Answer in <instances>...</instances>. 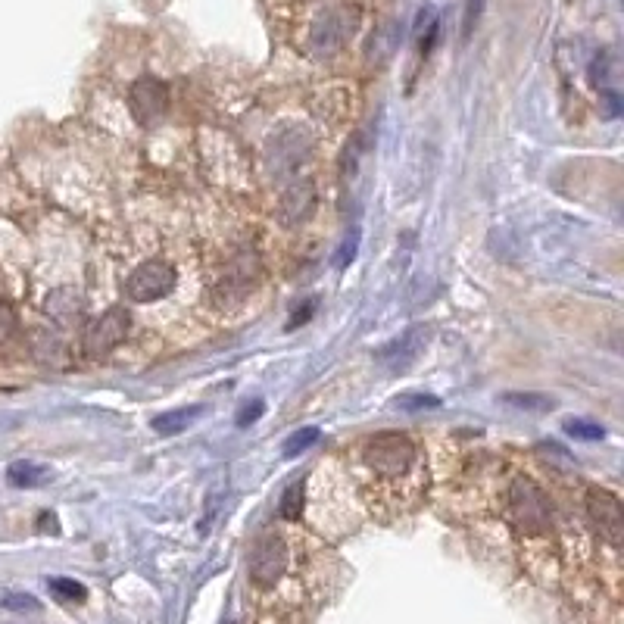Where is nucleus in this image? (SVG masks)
I'll return each mask as SVG.
<instances>
[{
	"label": "nucleus",
	"instance_id": "obj_25",
	"mask_svg": "<svg viewBox=\"0 0 624 624\" xmlns=\"http://www.w3.org/2000/svg\"><path fill=\"white\" fill-rule=\"evenodd\" d=\"M4 609H38V600L29 593H7L4 596Z\"/></svg>",
	"mask_w": 624,
	"mask_h": 624
},
{
	"label": "nucleus",
	"instance_id": "obj_15",
	"mask_svg": "<svg viewBox=\"0 0 624 624\" xmlns=\"http://www.w3.org/2000/svg\"><path fill=\"white\" fill-rule=\"evenodd\" d=\"M344 35H347V22L337 13H331V16L319 19L316 32H312V44L319 47V54H331V50L341 47Z\"/></svg>",
	"mask_w": 624,
	"mask_h": 624
},
{
	"label": "nucleus",
	"instance_id": "obj_19",
	"mask_svg": "<svg viewBox=\"0 0 624 624\" xmlns=\"http://www.w3.org/2000/svg\"><path fill=\"white\" fill-rule=\"evenodd\" d=\"M565 434H571L575 440H603L606 437V428L603 425H596V422H584V419H571L562 425Z\"/></svg>",
	"mask_w": 624,
	"mask_h": 624
},
{
	"label": "nucleus",
	"instance_id": "obj_17",
	"mask_svg": "<svg viewBox=\"0 0 624 624\" xmlns=\"http://www.w3.org/2000/svg\"><path fill=\"white\" fill-rule=\"evenodd\" d=\"M503 403L515 406V409H525V412H546V409H553V400L550 397H540V394H506Z\"/></svg>",
	"mask_w": 624,
	"mask_h": 624
},
{
	"label": "nucleus",
	"instance_id": "obj_3",
	"mask_svg": "<svg viewBox=\"0 0 624 624\" xmlns=\"http://www.w3.org/2000/svg\"><path fill=\"white\" fill-rule=\"evenodd\" d=\"M175 288V269L166 259H147V263L135 266L132 275L125 278V294L135 303H153L166 297Z\"/></svg>",
	"mask_w": 624,
	"mask_h": 624
},
{
	"label": "nucleus",
	"instance_id": "obj_4",
	"mask_svg": "<svg viewBox=\"0 0 624 624\" xmlns=\"http://www.w3.org/2000/svg\"><path fill=\"white\" fill-rule=\"evenodd\" d=\"M288 568V546L278 534H263L250 553V578L259 587H275Z\"/></svg>",
	"mask_w": 624,
	"mask_h": 624
},
{
	"label": "nucleus",
	"instance_id": "obj_10",
	"mask_svg": "<svg viewBox=\"0 0 624 624\" xmlns=\"http://www.w3.org/2000/svg\"><path fill=\"white\" fill-rule=\"evenodd\" d=\"M306 153H309V138L300 132V128H288V132H281L269 147L275 175H284L288 169H294Z\"/></svg>",
	"mask_w": 624,
	"mask_h": 624
},
{
	"label": "nucleus",
	"instance_id": "obj_5",
	"mask_svg": "<svg viewBox=\"0 0 624 624\" xmlns=\"http://www.w3.org/2000/svg\"><path fill=\"white\" fill-rule=\"evenodd\" d=\"M128 110H132L138 125H144V128L156 125L169 110V88L153 75L138 78L132 91H128Z\"/></svg>",
	"mask_w": 624,
	"mask_h": 624
},
{
	"label": "nucleus",
	"instance_id": "obj_11",
	"mask_svg": "<svg viewBox=\"0 0 624 624\" xmlns=\"http://www.w3.org/2000/svg\"><path fill=\"white\" fill-rule=\"evenodd\" d=\"M47 316L63 328H72L85 316V300L78 297V291H72V288H60V291H54L47 297Z\"/></svg>",
	"mask_w": 624,
	"mask_h": 624
},
{
	"label": "nucleus",
	"instance_id": "obj_24",
	"mask_svg": "<svg viewBox=\"0 0 624 624\" xmlns=\"http://www.w3.org/2000/svg\"><path fill=\"white\" fill-rule=\"evenodd\" d=\"M397 406L406 409V412H419V409H437L440 400L437 397H428V394H409V397H400Z\"/></svg>",
	"mask_w": 624,
	"mask_h": 624
},
{
	"label": "nucleus",
	"instance_id": "obj_7",
	"mask_svg": "<svg viewBox=\"0 0 624 624\" xmlns=\"http://www.w3.org/2000/svg\"><path fill=\"white\" fill-rule=\"evenodd\" d=\"M128 334V312L125 309H107L103 316L91 319L85 328V350L91 356H107L116 350Z\"/></svg>",
	"mask_w": 624,
	"mask_h": 624
},
{
	"label": "nucleus",
	"instance_id": "obj_6",
	"mask_svg": "<svg viewBox=\"0 0 624 624\" xmlns=\"http://www.w3.org/2000/svg\"><path fill=\"white\" fill-rule=\"evenodd\" d=\"M587 515L593 528L600 531V537L609 543V546H621L624 540V506L615 493L609 490H590L587 493Z\"/></svg>",
	"mask_w": 624,
	"mask_h": 624
},
{
	"label": "nucleus",
	"instance_id": "obj_23",
	"mask_svg": "<svg viewBox=\"0 0 624 624\" xmlns=\"http://www.w3.org/2000/svg\"><path fill=\"white\" fill-rule=\"evenodd\" d=\"M13 334H16V309L7 300H0V344L10 341Z\"/></svg>",
	"mask_w": 624,
	"mask_h": 624
},
{
	"label": "nucleus",
	"instance_id": "obj_21",
	"mask_svg": "<svg viewBox=\"0 0 624 624\" xmlns=\"http://www.w3.org/2000/svg\"><path fill=\"white\" fill-rule=\"evenodd\" d=\"M50 590H54L60 600H72V603H82L88 590L78 584V581H69V578H50Z\"/></svg>",
	"mask_w": 624,
	"mask_h": 624
},
{
	"label": "nucleus",
	"instance_id": "obj_13",
	"mask_svg": "<svg viewBox=\"0 0 624 624\" xmlns=\"http://www.w3.org/2000/svg\"><path fill=\"white\" fill-rule=\"evenodd\" d=\"M203 415V406H181V409H172V412H163V415H156V419L150 422L156 434H163V437H172V434H181L185 428H191L197 419Z\"/></svg>",
	"mask_w": 624,
	"mask_h": 624
},
{
	"label": "nucleus",
	"instance_id": "obj_16",
	"mask_svg": "<svg viewBox=\"0 0 624 624\" xmlns=\"http://www.w3.org/2000/svg\"><path fill=\"white\" fill-rule=\"evenodd\" d=\"M319 437H322V431H319L316 425H309V428H300V431H294L288 440H284V456H288V459H297L300 453H306L312 444H316Z\"/></svg>",
	"mask_w": 624,
	"mask_h": 624
},
{
	"label": "nucleus",
	"instance_id": "obj_9",
	"mask_svg": "<svg viewBox=\"0 0 624 624\" xmlns=\"http://www.w3.org/2000/svg\"><path fill=\"white\" fill-rule=\"evenodd\" d=\"M425 344H428V328L415 325V328H409L406 334H400L397 341H390L387 347H381V350H378V359L384 362V366H390V369H397V372H400V369L412 366V362L422 356Z\"/></svg>",
	"mask_w": 624,
	"mask_h": 624
},
{
	"label": "nucleus",
	"instance_id": "obj_18",
	"mask_svg": "<svg viewBox=\"0 0 624 624\" xmlns=\"http://www.w3.org/2000/svg\"><path fill=\"white\" fill-rule=\"evenodd\" d=\"M303 503H306L303 484H291L288 490H284V497H281V515L294 522V518H300V512H303Z\"/></svg>",
	"mask_w": 624,
	"mask_h": 624
},
{
	"label": "nucleus",
	"instance_id": "obj_1",
	"mask_svg": "<svg viewBox=\"0 0 624 624\" xmlns=\"http://www.w3.org/2000/svg\"><path fill=\"white\" fill-rule=\"evenodd\" d=\"M419 450L400 431H381L362 444V465L378 478H403L412 472Z\"/></svg>",
	"mask_w": 624,
	"mask_h": 624
},
{
	"label": "nucleus",
	"instance_id": "obj_26",
	"mask_svg": "<svg viewBox=\"0 0 624 624\" xmlns=\"http://www.w3.org/2000/svg\"><path fill=\"white\" fill-rule=\"evenodd\" d=\"M263 409H266V406H263V400H253L250 406H244V409L238 412V425L244 428V425L256 422V419H259V415H263Z\"/></svg>",
	"mask_w": 624,
	"mask_h": 624
},
{
	"label": "nucleus",
	"instance_id": "obj_20",
	"mask_svg": "<svg viewBox=\"0 0 624 624\" xmlns=\"http://www.w3.org/2000/svg\"><path fill=\"white\" fill-rule=\"evenodd\" d=\"M484 4H487V0H462V41L472 38L475 25L481 22Z\"/></svg>",
	"mask_w": 624,
	"mask_h": 624
},
{
	"label": "nucleus",
	"instance_id": "obj_2",
	"mask_svg": "<svg viewBox=\"0 0 624 624\" xmlns=\"http://www.w3.org/2000/svg\"><path fill=\"white\" fill-rule=\"evenodd\" d=\"M509 522L528 537L550 531V522H553L550 503H546L543 490L531 478H515L512 481V487H509Z\"/></svg>",
	"mask_w": 624,
	"mask_h": 624
},
{
	"label": "nucleus",
	"instance_id": "obj_12",
	"mask_svg": "<svg viewBox=\"0 0 624 624\" xmlns=\"http://www.w3.org/2000/svg\"><path fill=\"white\" fill-rule=\"evenodd\" d=\"M50 478H54V472H50L47 465L41 462H29V459H19L7 468V481L19 490H32V487H41L47 484Z\"/></svg>",
	"mask_w": 624,
	"mask_h": 624
},
{
	"label": "nucleus",
	"instance_id": "obj_8",
	"mask_svg": "<svg viewBox=\"0 0 624 624\" xmlns=\"http://www.w3.org/2000/svg\"><path fill=\"white\" fill-rule=\"evenodd\" d=\"M312 213H316V185L309 178L291 181L288 188L278 197V222L284 228H297L303 225Z\"/></svg>",
	"mask_w": 624,
	"mask_h": 624
},
{
	"label": "nucleus",
	"instance_id": "obj_14",
	"mask_svg": "<svg viewBox=\"0 0 624 624\" xmlns=\"http://www.w3.org/2000/svg\"><path fill=\"white\" fill-rule=\"evenodd\" d=\"M32 353L41 366H54V369H66L69 362V353H66V344L60 341L57 334H47V331H38L35 341H32Z\"/></svg>",
	"mask_w": 624,
	"mask_h": 624
},
{
	"label": "nucleus",
	"instance_id": "obj_22",
	"mask_svg": "<svg viewBox=\"0 0 624 624\" xmlns=\"http://www.w3.org/2000/svg\"><path fill=\"white\" fill-rule=\"evenodd\" d=\"M356 253H359V228H353L347 238H344L341 250H337V256H334V266L337 269H347L353 259H356Z\"/></svg>",
	"mask_w": 624,
	"mask_h": 624
}]
</instances>
